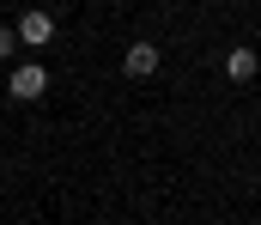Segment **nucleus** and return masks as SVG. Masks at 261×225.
I'll list each match as a JSON object with an SVG mask.
<instances>
[{"mask_svg":"<svg viewBox=\"0 0 261 225\" xmlns=\"http://www.w3.org/2000/svg\"><path fill=\"white\" fill-rule=\"evenodd\" d=\"M255 73H261L255 49H231V55H225V79H237V85H243V79H255Z\"/></svg>","mask_w":261,"mask_h":225,"instance_id":"obj_4","label":"nucleus"},{"mask_svg":"<svg viewBox=\"0 0 261 225\" xmlns=\"http://www.w3.org/2000/svg\"><path fill=\"white\" fill-rule=\"evenodd\" d=\"M12 37H18L24 49H49V43H55V18L31 6V12H18V24H12Z\"/></svg>","mask_w":261,"mask_h":225,"instance_id":"obj_1","label":"nucleus"},{"mask_svg":"<svg viewBox=\"0 0 261 225\" xmlns=\"http://www.w3.org/2000/svg\"><path fill=\"white\" fill-rule=\"evenodd\" d=\"M12 49H18V37H12V31H6V24H0V61H6V55H12Z\"/></svg>","mask_w":261,"mask_h":225,"instance_id":"obj_5","label":"nucleus"},{"mask_svg":"<svg viewBox=\"0 0 261 225\" xmlns=\"http://www.w3.org/2000/svg\"><path fill=\"white\" fill-rule=\"evenodd\" d=\"M122 73H128V79H152V73H158V49H152V43H128Z\"/></svg>","mask_w":261,"mask_h":225,"instance_id":"obj_3","label":"nucleus"},{"mask_svg":"<svg viewBox=\"0 0 261 225\" xmlns=\"http://www.w3.org/2000/svg\"><path fill=\"white\" fill-rule=\"evenodd\" d=\"M43 91H49V67H37V61L12 67V97H18V104H37Z\"/></svg>","mask_w":261,"mask_h":225,"instance_id":"obj_2","label":"nucleus"}]
</instances>
